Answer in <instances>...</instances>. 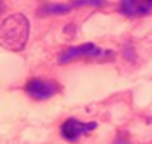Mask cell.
<instances>
[{"label": "cell", "instance_id": "obj_8", "mask_svg": "<svg viewBox=\"0 0 152 144\" xmlns=\"http://www.w3.org/2000/svg\"><path fill=\"white\" fill-rule=\"evenodd\" d=\"M113 144H132V143H130V141H128L124 135H118V137L114 139V143H113Z\"/></svg>", "mask_w": 152, "mask_h": 144}, {"label": "cell", "instance_id": "obj_4", "mask_svg": "<svg viewBox=\"0 0 152 144\" xmlns=\"http://www.w3.org/2000/svg\"><path fill=\"white\" fill-rule=\"evenodd\" d=\"M26 92L29 97L38 99V101H43L48 97L56 96L59 92V85L52 80H40V78H33L26 83Z\"/></svg>", "mask_w": 152, "mask_h": 144}, {"label": "cell", "instance_id": "obj_6", "mask_svg": "<svg viewBox=\"0 0 152 144\" xmlns=\"http://www.w3.org/2000/svg\"><path fill=\"white\" fill-rule=\"evenodd\" d=\"M75 9L71 4H45L38 9V16H54V14H66Z\"/></svg>", "mask_w": 152, "mask_h": 144}, {"label": "cell", "instance_id": "obj_3", "mask_svg": "<svg viewBox=\"0 0 152 144\" xmlns=\"http://www.w3.org/2000/svg\"><path fill=\"white\" fill-rule=\"evenodd\" d=\"M95 128H97V123H95V122L83 123V122H80V120H76V118H69V120H66L64 123L61 125V135H62L66 141H69V143H76L80 137L90 134Z\"/></svg>", "mask_w": 152, "mask_h": 144}, {"label": "cell", "instance_id": "obj_5", "mask_svg": "<svg viewBox=\"0 0 152 144\" xmlns=\"http://www.w3.org/2000/svg\"><path fill=\"white\" fill-rule=\"evenodd\" d=\"M152 10V0H121L119 12L128 18H142Z\"/></svg>", "mask_w": 152, "mask_h": 144}, {"label": "cell", "instance_id": "obj_7", "mask_svg": "<svg viewBox=\"0 0 152 144\" xmlns=\"http://www.w3.org/2000/svg\"><path fill=\"white\" fill-rule=\"evenodd\" d=\"M105 0H73L71 5L73 7H85V5H92V7H100L104 5Z\"/></svg>", "mask_w": 152, "mask_h": 144}, {"label": "cell", "instance_id": "obj_2", "mask_svg": "<svg viewBox=\"0 0 152 144\" xmlns=\"http://www.w3.org/2000/svg\"><path fill=\"white\" fill-rule=\"evenodd\" d=\"M107 52L100 50L95 44H81V45H76V47H69L67 50H64L61 56H59V63L61 64H66L71 63L75 59H81V58H104Z\"/></svg>", "mask_w": 152, "mask_h": 144}, {"label": "cell", "instance_id": "obj_1", "mask_svg": "<svg viewBox=\"0 0 152 144\" xmlns=\"http://www.w3.org/2000/svg\"><path fill=\"white\" fill-rule=\"evenodd\" d=\"M29 37V21L24 14H12L0 24V45L9 50H23Z\"/></svg>", "mask_w": 152, "mask_h": 144}]
</instances>
